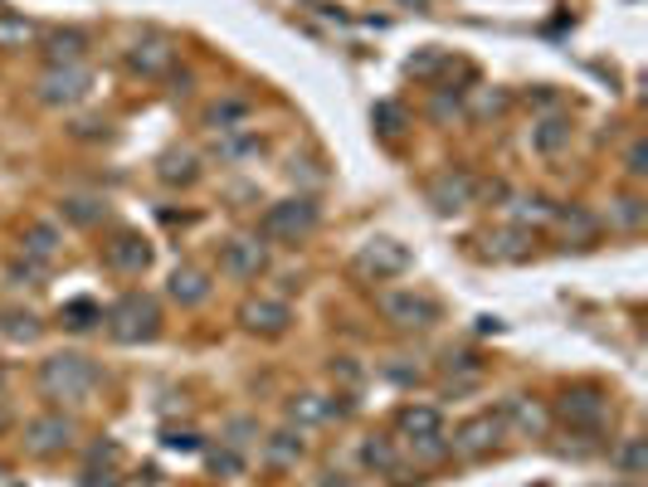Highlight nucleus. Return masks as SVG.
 Returning <instances> with one entry per match:
<instances>
[{"label":"nucleus","mask_w":648,"mask_h":487,"mask_svg":"<svg viewBox=\"0 0 648 487\" xmlns=\"http://www.w3.org/2000/svg\"><path fill=\"white\" fill-rule=\"evenodd\" d=\"M108 331L118 341H152L156 331H161V313H156V303L146 293H128V297H118V303H112Z\"/></svg>","instance_id":"2"},{"label":"nucleus","mask_w":648,"mask_h":487,"mask_svg":"<svg viewBox=\"0 0 648 487\" xmlns=\"http://www.w3.org/2000/svg\"><path fill=\"white\" fill-rule=\"evenodd\" d=\"M83 93H88V74L83 69H55V74H45V83H39V98L45 102H79Z\"/></svg>","instance_id":"8"},{"label":"nucleus","mask_w":648,"mask_h":487,"mask_svg":"<svg viewBox=\"0 0 648 487\" xmlns=\"http://www.w3.org/2000/svg\"><path fill=\"white\" fill-rule=\"evenodd\" d=\"M468 195H473V181H468V175H444V181L434 185L439 210H458V205H468Z\"/></svg>","instance_id":"13"},{"label":"nucleus","mask_w":648,"mask_h":487,"mask_svg":"<svg viewBox=\"0 0 648 487\" xmlns=\"http://www.w3.org/2000/svg\"><path fill=\"white\" fill-rule=\"evenodd\" d=\"M381 313L395 327H430L439 317V303L424 293H381Z\"/></svg>","instance_id":"4"},{"label":"nucleus","mask_w":648,"mask_h":487,"mask_svg":"<svg viewBox=\"0 0 648 487\" xmlns=\"http://www.w3.org/2000/svg\"><path fill=\"white\" fill-rule=\"evenodd\" d=\"M103 258H108V268H118V273H142L152 254H146V244L137 234H118V240L103 248Z\"/></svg>","instance_id":"10"},{"label":"nucleus","mask_w":648,"mask_h":487,"mask_svg":"<svg viewBox=\"0 0 648 487\" xmlns=\"http://www.w3.org/2000/svg\"><path fill=\"white\" fill-rule=\"evenodd\" d=\"M171 293L185 297V303H201V297L211 293V283H205V273H195V268H181V273L171 278Z\"/></svg>","instance_id":"16"},{"label":"nucleus","mask_w":648,"mask_h":487,"mask_svg":"<svg viewBox=\"0 0 648 487\" xmlns=\"http://www.w3.org/2000/svg\"><path fill=\"white\" fill-rule=\"evenodd\" d=\"M561 414H566L571 424H600L604 419V400L595 395V390H571V395L561 400Z\"/></svg>","instance_id":"11"},{"label":"nucleus","mask_w":648,"mask_h":487,"mask_svg":"<svg viewBox=\"0 0 648 487\" xmlns=\"http://www.w3.org/2000/svg\"><path fill=\"white\" fill-rule=\"evenodd\" d=\"M365 463H371V468H385V473H391V468H395V453L385 449V443H365Z\"/></svg>","instance_id":"23"},{"label":"nucleus","mask_w":648,"mask_h":487,"mask_svg":"<svg viewBox=\"0 0 648 487\" xmlns=\"http://www.w3.org/2000/svg\"><path fill=\"white\" fill-rule=\"evenodd\" d=\"M88 317H98V307H93V303H69V307H64V322H69L73 331L93 327V322H88Z\"/></svg>","instance_id":"22"},{"label":"nucleus","mask_w":648,"mask_h":487,"mask_svg":"<svg viewBox=\"0 0 648 487\" xmlns=\"http://www.w3.org/2000/svg\"><path fill=\"white\" fill-rule=\"evenodd\" d=\"M405 264H410V254H405V244H395V240H371L361 248V258H357L361 273H375V278L400 273Z\"/></svg>","instance_id":"6"},{"label":"nucleus","mask_w":648,"mask_h":487,"mask_svg":"<svg viewBox=\"0 0 648 487\" xmlns=\"http://www.w3.org/2000/svg\"><path fill=\"white\" fill-rule=\"evenodd\" d=\"M298 414H302V419H327V405H317V395H302V405H292V419H298Z\"/></svg>","instance_id":"24"},{"label":"nucleus","mask_w":648,"mask_h":487,"mask_svg":"<svg viewBox=\"0 0 648 487\" xmlns=\"http://www.w3.org/2000/svg\"><path fill=\"white\" fill-rule=\"evenodd\" d=\"M83 45H88V39H83L79 29H59V35H49V59H55V64H73V59L83 54Z\"/></svg>","instance_id":"15"},{"label":"nucleus","mask_w":648,"mask_h":487,"mask_svg":"<svg viewBox=\"0 0 648 487\" xmlns=\"http://www.w3.org/2000/svg\"><path fill=\"white\" fill-rule=\"evenodd\" d=\"M39 386L55 400H88L98 386V366L88 356H49L39 370Z\"/></svg>","instance_id":"1"},{"label":"nucleus","mask_w":648,"mask_h":487,"mask_svg":"<svg viewBox=\"0 0 648 487\" xmlns=\"http://www.w3.org/2000/svg\"><path fill=\"white\" fill-rule=\"evenodd\" d=\"M219 268H225L229 278H259V273H264V244L229 240L225 254H219Z\"/></svg>","instance_id":"7"},{"label":"nucleus","mask_w":648,"mask_h":487,"mask_svg":"<svg viewBox=\"0 0 648 487\" xmlns=\"http://www.w3.org/2000/svg\"><path fill=\"white\" fill-rule=\"evenodd\" d=\"M400 429L415 434V439H424V434H439V414L424 410V405H420V410H405V414H400Z\"/></svg>","instance_id":"17"},{"label":"nucleus","mask_w":648,"mask_h":487,"mask_svg":"<svg viewBox=\"0 0 648 487\" xmlns=\"http://www.w3.org/2000/svg\"><path fill=\"white\" fill-rule=\"evenodd\" d=\"M55 240H59V234L49 230V224H35V230L25 234V248H29V254H39V258H49V254H55Z\"/></svg>","instance_id":"20"},{"label":"nucleus","mask_w":648,"mask_h":487,"mask_svg":"<svg viewBox=\"0 0 648 487\" xmlns=\"http://www.w3.org/2000/svg\"><path fill=\"white\" fill-rule=\"evenodd\" d=\"M629 171H634V175H644V147H634V151H629Z\"/></svg>","instance_id":"25"},{"label":"nucleus","mask_w":648,"mask_h":487,"mask_svg":"<svg viewBox=\"0 0 648 487\" xmlns=\"http://www.w3.org/2000/svg\"><path fill=\"white\" fill-rule=\"evenodd\" d=\"M566 137H571V127H566V122H556V118H551V122H541V127L531 132V142H537L541 151H556Z\"/></svg>","instance_id":"18"},{"label":"nucleus","mask_w":648,"mask_h":487,"mask_svg":"<svg viewBox=\"0 0 648 487\" xmlns=\"http://www.w3.org/2000/svg\"><path fill=\"white\" fill-rule=\"evenodd\" d=\"M497 434H503V419H497V414H478V419H468L464 429H458L454 449L458 453H488L497 443Z\"/></svg>","instance_id":"9"},{"label":"nucleus","mask_w":648,"mask_h":487,"mask_svg":"<svg viewBox=\"0 0 648 487\" xmlns=\"http://www.w3.org/2000/svg\"><path fill=\"white\" fill-rule=\"evenodd\" d=\"M312 224H317V205H312V200L268 205V215H264V234H274V240H288V244H298L302 234H312Z\"/></svg>","instance_id":"3"},{"label":"nucleus","mask_w":648,"mask_h":487,"mask_svg":"<svg viewBox=\"0 0 648 487\" xmlns=\"http://www.w3.org/2000/svg\"><path fill=\"white\" fill-rule=\"evenodd\" d=\"M244 327L278 337V331L288 327V307H284V303H249V307H244Z\"/></svg>","instance_id":"12"},{"label":"nucleus","mask_w":648,"mask_h":487,"mask_svg":"<svg viewBox=\"0 0 648 487\" xmlns=\"http://www.w3.org/2000/svg\"><path fill=\"white\" fill-rule=\"evenodd\" d=\"M29 453H39V459H49V453H59V449H69V439H73V419H64V414H45V419H35L29 424Z\"/></svg>","instance_id":"5"},{"label":"nucleus","mask_w":648,"mask_h":487,"mask_svg":"<svg viewBox=\"0 0 648 487\" xmlns=\"http://www.w3.org/2000/svg\"><path fill=\"white\" fill-rule=\"evenodd\" d=\"M132 64H137L142 74H156V69L171 64V49H166V45H146V54L137 49V54H132Z\"/></svg>","instance_id":"19"},{"label":"nucleus","mask_w":648,"mask_h":487,"mask_svg":"<svg viewBox=\"0 0 648 487\" xmlns=\"http://www.w3.org/2000/svg\"><path fill=\"white\" fill-rule=\"evenodd\" d=\"M298 453H302V443L292 439V434H274V443H268V459H278V463H284V459H298Z\"/></svg>","instance_id":"21"},{"label":"nucleus","mask_w":648,"mask_h":487,"mask_svg":"<svg viewBox=\"0 0 648 487\" xmlns=\"http://www.w3.org/2000/svg\"><path fill=\"white\" fill-rule=\"evenodd\" d=\"M35 39V25L25 15H0V49H25Z\"/></svg>","instance_id":"14"}]
</instances>
